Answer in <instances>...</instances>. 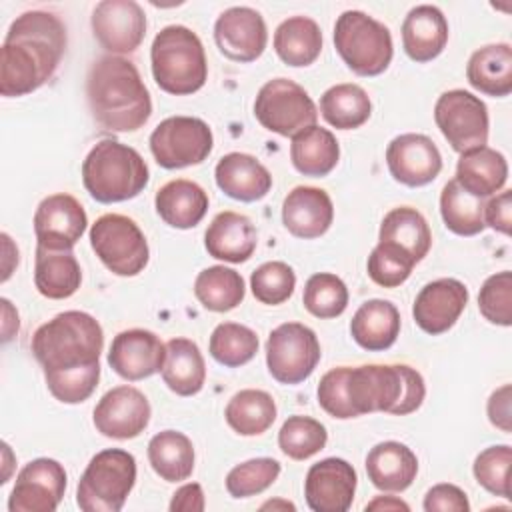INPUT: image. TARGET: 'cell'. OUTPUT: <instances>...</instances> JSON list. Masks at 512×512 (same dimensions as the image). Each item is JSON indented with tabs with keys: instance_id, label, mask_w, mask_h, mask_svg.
Masks as SVG:
<instances>
[{
	"instance_id": "1",
	"label": "cell",
	"mask_w": 512,
	"mask_h": 512,
	"mask_svg": "<svg viewBox=\"0 0 512 512\" xmlns=\"http://www.w3.org/2000/svg\"><path fill=\"white\" fill-rule=\"evenodd\" d=\"M102 348L100 322L82 310L56 314L32 336V354L46 386L62 404H80L92 396L100 380Z\"/></svg>"
},
{
	"instance_id": "2",
	"label": "cell",
	"mask_w": 512,
	"mask_h": 512,
	"mask_svg": "<svg viewBox=\"0 0 512 512\" xmlns=\"http://www.w3.org/2000/svg\"><path fill=\"white\" fill-rule=\"evenodd\" d=\"M66 50V26L44 10L20 14L8 28L0 58V92L6 98L26 96L44 86Z\"/></svg>"
},
{
	"instance_id": "3",
	"label": "cell",
	"mask_w": 512,
	"mask_h": 512,
	"mask_svg": "<svg viewBox=\"0 0 512 512\" xmlns=\"http://www.w3.org/2000/svg\"><path fill=\"white\" fill-rule=\"evenodd\" d=\"M86 98L94 120L110 132H136L152 114L150 92L124 56L98 58L86 76Z\"/></svg>"
},
{
	"instance_id": "4",
	"label": "cell",
	"mask_w": 512,
	"mask_h": 512,
	"mask_svg": "<svg viewBox=\"0 0 512 512\" xmlns=\"http://www.w3.org/2000/svg\"><path fill=\"white\" fill-rule=\"evenodd\" d=\"M346 394L356 416L372 412L406 416L422 406L426 384L408 364H362L348 366Z\"/></svg>"
},
{
	"instance_id": "5",
	"label": "cell",
	"mask_w": 512,
	"mask_h": 512,
	"mask_svg": "<svg viewBox=\"0 0 512 512\" xmlns=\"http://www.w3.org/2000/svg\"><path fill=\"white\" fill-rule=\"evenodd\" d=\"M148 180L150 170L140 152L112 138L96 142L82 162L84 188L100 204L136 198Z\"/></svg>"
},
{
	"instance_id": "6",
	"label": "cell",
	"mask_w": 512,
	"mask_h": 512,
	"mask_svg": "<svg viewBox=\"0 0 512 512\" xmlns=\"http://www.w3.org/2000/svg\"><path fill=\"white\" fill-rule=\"evenodd\" d=\"M150 64L158 88L174 96L198 92L208 78L202 40L182 24H170L154 36Z\"/></svg>"
},
{
	"instance_id": "7",
	"label": "cell",
	"mask_w": 512,
	"mask_h": 512,
	"mask_svg": "<svg viewBox=\"0 0 512 512\" xmlns=\"http://www.w3.org/2000/svg\"><path fill=\"white\" fill-rule=\"evenodd\" d=\"M334 46L344 64L366 78L382 74L394 56L388 26L362 10H346L336 18Z\"/></svg>"
},
{
	"instance_id": "8",
	"label": "cell",
	"mask_w": 512,
	"mask_h": 512,
	"mask_svg": "<svg viewBox=\"0 0 512 512\" xmlns=\"http://www.w3.org/2000/svg\"><path fill=\"white\" fill-rule=\"evenodd\" d=\"M136 484V458L122 448L94 454L76 488V504L84 512H118Z\"/></svg>"
},
{
	"instance_id": "9",
	"label": "cell",
	"mask_w": 512,
	"mask_h": 512,
	"mask_svg": "<svg viewBox=\"0 0 512 512\" xmlns=\"http://www.w3.org/2000/svg\"><path fill=\"white\" fill-rule=\"evenodd\" d=\"M90 246L100 262L116 276H136L150 260L144 232L124 214L100 216L90 226Z\"/></svg>"
},
{
	"instance_id": "10",
	"label": "cell",
	"mask_w": 512,
	"mask_h": 512,
	"mask_svg": "<svg viewBox=\"0 0 512 512\" xmlns=\"http://www.w3.org/2000/svg\"><path fill=\"white\" fill-rule=\"evenodd\" d=\"M254 116L262 128L292 138L316 124L318 108L310 94L294 80L272 78L256 94Z\"/></svg>"
},
{
	"instance_id": "11",
	"label": "cell",
	"mask_w": 512,
	"mask_h": 512,
	"mask_svg": "<svg viewBox=\"0 0 512 512\" xmlns=\"http://www.w3.org/2000/svg\"><path fill=\"white\" fill-rule=\"evenodd\" d=\"M320 342L312 328L300 322L276 326L266 340V366L280 384H300L312 376L320 362Z\"/></svg>"
},
{
	"instance_id": "12",
	"label": "cell",
	"mask_w": 512,
	"mask_h": 512,
	"mask_svg": "<svg viewBox=\"0 0 512 512\" xmlns=\"http://www.w3.org/2000/svg\"><path fill=\"white\" fill-rule=\"evenodd\" d=\"M150 152L158 166L178 170L202 164L214 146L210 126L194 116H170L150 134Z\"/></svg>"
},
{
	"instance_id": "13",
	"label": "cell",
	"mask_w": 512,
	"mask_h": 512,
	"mask_svg": "<svg viewBox=\"0 0 512 512\" xmlns=\"http://www.w3.org/2000/svg\"><path fill=\"white\" fill-rule=\"evenodd\" d=\"M434 120L452 150L468 152L488 142V108L468 90H448L434 104Z\"/></svg>"
},
{
	"instance_id": "14",
	"label": "cell",
	"mask_w": 512,
	"mask_h": 512,
	"mask_svg": "<svg viewBox=\"0 0 512 512\" xmlns=\"http://www.w3.org/2000/svg\"><path fill=\"white\" fill-rule=\"evenodd\" d=\"M66 492V470L54 458H36L16 476L10 512H54Z\"/></svg>"
},
{
	"instance_id": "15",
	"label": "cell",
	"mask_w": 512,
	"mask_h": 512,
	"mask_svg": "<svg viewBox=\"0 0 512 512\" xmlns=\"http://www.w3.org/2000/svg\"><path fill=\"white\" fill-rule=\"evenodd\" d=\"M90 24L98 44L114 56L134 52L146 36V14L134 0L98 2Z\"/></svg>"
},
{
	"instance_id": "16",
	"label": "cell",
	"mask_w": 512,
	"mask_h": 512,
	"mask_svg": "<svg viewBox=\"0 0 512 512\" xmlns=\"http://www.w3.org/2000/svg\"><path fill=\"white\" fill-rule=\"evenodd\" d=\"M152 408L144 392L130 384L108 390L94 406L96 430L114 440H130L140 436L150 424Z\"/></svg>"
},
{
	"instance_id": "17",
	"label": "cell",
	"mask_w": 512,
	"mask_h": 512,
	"mask_svg": "<svg viewBox=\"0 0 512 512\" xmlns=\"http://www.w3.org/2000/svg\"><path fill=\"white\" fill-rule=\"evenodd\" d=\"M88 216L84 206L70 194L46 196L34 212V234L38 246L48 250H72L86 232Z\"/></svg>"
},
{
	"instance_id": "18",
	"label": "cell",
	"mask_w": 512,
	"mask_h": 512,
	"mask_svg": "<svg viewBox=\"0 0 512 512\" xmlns=\"http://www.w3.org/2000/svg\"><path fill=\"white\" fill-rule=\"evenodd\" d=\"M214 42L228 60L254 62L266 50V22L254 8L232 6L216 18Z\"/></svg>"
},
{
	"instance_id": "19",
	"label": "cell",
	"mask_w": 512,
	"mask_h": 512,
	"mask_svg": "<svg viewBox=\"0 0 512 512\" xmlns=\"http://www.w3.org/2000/svg\"><path fill=\"white\" fill-rule=\"evenodd\" d=\"M358 476L344 458H324L308 468L304 480L306 504L314 512H346L356 494Z\"/></svg>"
},
{
	"instance_id": "20",
	"label": "cell",
	"mask_w": 512,
	"mask_h": 512,
	"mask_svg": "<svg viewBox=\"0 0 512 512\" xmlns=\"http://www.w3.org/2000/svg\"><path fill=\"white\" fill-rule=\"evenodd\" d=\"M386 164L396 182L420 188L440 174L442 154L426 134L408 132L390 140L386 148Z\"/></svg>"
},
{
	"instance_id": "21",
	"label": "cell",
	"mask_w": 512,
	"mask_h": 512,
	"mask_svg": "<svg viewBox=\"0 0 512 512\" xmlns=\"http://www.w3.org/2000/svg\"><path fill=\"white\" fill-rule=\"evenodd\" d=\"M166 344L150 330L130 328L114 336L108 350L110 368L124 380L136 382L162 372Z\"/></svg>"
},
{
	"instance_id": "22",
	"label": "cell",
	"mask_w": 512,
	"mask_h": 512,
	"mask_svg": "<svg viewBox=\"0 0 512 512\" xmlns=\"http://www.w3.org/2000/svg\"><path fill=\"white\" fill-rule=\"evenodd\" d=\"M468 288L456 278H438L428 282L412 306L414 322L430 336L448 332L468 304Z\"/></svg>"
},
{
	"instance_id": "23",
	"label": "cell",
	"mask_w": 512,
	"mask_h": 512,
	"mask_svg": "<svg viewBox=\"0 0 512 512\" xmlns=\"http://www.w3.org/2000/svg\"><path fill=\"white\" fill-rule=\"evenodd\" d=\"M334 220V204L326 190L316 186H296L282 202L284 228L302 240L320 238Z\"/></svg>"
},
{
	"instance_id": "24",
	"label": "cell",
	"mask_w": 512,
	"mask_h": 512,
	"mask_svg": "<svg viewBox=\"0 0 512 512\" xmlns=\"http://www.w3.org/2000/svg\"><path fill=\"white\" fill-rule=\"evenodd\" d=\"M216 186L238 202L262 200L272 188L268 168L252 154L228 152L214 168Z\"/></svg>"
},
{
	"instance_id": "25",
	"label": "cell",
	"mask_w": 512,
	"mask_h": 512,
	"mask_svg": "<svg viewBox=\"0 0 512 512\" xmlns=\"http://www.w3.org/2000/svg\"><path fill=\"white\" fill-rule=\"evenodd\" d=\"M258 244L252 220L240 212L224 210L212 218L204 232L206 252L222 262L240 264L250 260Z\"/></svg>"
},
{
	"instance_id": "26",
	"label": "cell",
	"mask_w": 512,
	"mask_h": 512,
	"mask_svg": "<svg viewBox=\"0 0 512 512\" xmlns=\"http://www.w3.org/2000/svg\"><path fill=\"white\" fill-rule=\"evenodd\" d=\"M448 42V22L432 4L414 6L402 22V46L410 60L430 62L442 54Z\"/></svg>"
},
{
	"instance_id": "27",
	"label": "cell",
	"mask_w": 512,
	"mask_h": 512,
	"mask_svg": "<svg viewBox=\"0 0 512 512\" xmlns=\"http://www.w3.org/2000/svg\"><path fill=\"white\" fill-rule=\"evenodd\" d=\"M366 474L382 492H404L416 480L418 458L402 442H378L366 456Z\"/></svg>"
},
{
	"instance_id": "28",
	"label": "cell",
	"mask_w": 512,
	"mask_h": 512,
	"mask_svg": "<svg viewBox=\"0 0 512 512\" xmlns=\"http://www.w3.org/2000/svg\"><path fill=\"white\" fill-rule=\"evenodd\" d=\"M206 190L186 178H176L158 188L154 196V206L158 216L172 228L188 230L200 224L208 212Z\"/></svg>"
},
{
	"instance_id": "29",
	"label": "cell",
	"mask_w": 512,
	"mask_h": 512,
	"mask_svg": "<svg viewBox=\"0 0 512 512\" xmlns=\"http://www.w3.org/2000/svg\"><path fill=\"white\" fill-rule=\"evenodd\" d=\"M454 180L472 196L488 198L504 188L508 180V162L502 152L490 146H480L460 154Z\"/></svg>"
},
{
	"instance_id": "30",
	"label": "cell",
	"mask_w": 512,
	"mask_h": 512,
	"mask_svg": "<svg viewBox=\"0 0 512 512\" xmlns=\"http://www.w3.org/2000/svg\"><path fill=\"white\" fill-rule=\"evenodd\" d=\"M400 334V312L390 300L372 298L366 300L350 320L352 340L368 350H388Z\"/></svg>"
},
{
	"instance_id": "31",
	"label": "cell",
	"mask_w": 512,
	"mask_h": 512,
	"mask_svg": "<svg viewBox=\"0 0 512 512\" xmlns=\"http://www.w3.org/2000/svg\"><path fill=\"white\" fill-rule=\"evenodd\" d=\"M82 284V268L72 250H48L36 246L34 286L50 300H64L76 294Z\"/></svg>"
},
{
	"instance_id": "32",
	"label": "cell",
	"mask_w": 512,
	"mask_h": 512,
	"mask_svg": "<svg viewBox=\"0 0 512 512\" xmlns=\"http://www.w3.org/2000/svg\"><path fill=\"white\" fill-rule=\"evenodd\" d=\"M468 84L494 98L512 92V48L506 42L486 44L472 52L466 66Z\"/></svg>"
},
{
	"instance_id": "33",
	"label": "cell",
	"mask_w": 512,
	"mask_h": 512,
	"mask_svg": "<svg viewBox=\"0 0 512 512\" xmlns=\"http://www.w3.org/2000/svg\"><path fill=\"white\" fill-rule=\"evenodd\" d=\"M290 160L300 174L322 178L336 168L340 144L328 128L314 124L292 136Z\"/></svg>"
},
{
	"instance_id": "34",
	"label": "cell",
	"mask_w": 512,
	"mask_h": 512,
	"mask_svg": "<svg viewBox=\"0 0 512 512\" xmlns=\"http://www.w3.org/2000/svg\"><path fill=\"white\" fill-rule=\"evenodd\" d=\"M162 380L178 396H194L204 388L206 362L196 342L190 338H172L166 342Z\"/></svg>"
},
{
	"instance_id": "35",
	"label": "cell",
	"mask_w": 512,
	"mask_h": 512,
	"mask_svg": "<svg viewBox=\"0 0 512 512\" xmlns=\"http://www.w3.org/2000/svg\"><path fill=\"white\" fill-rule=\"evenodd\" d=\"M378 242L400 248L418 264L430 252L432 232L426 218L416 208L398 206L384 216L378 232Z\"/></svg>"
},
{
	"instance_id": "36",
	"label": "cell",
	"mask_w": 512,
	"mask_h": 512,
	"mask_svg": "<svg viewBox=\"0 0 512 512\" xmlns=\"http://www.w3.org/2000/svg\"><path fill=\"white\" fill-rule=\"evenodd\" d=\"M274 50L288 66H310L322 52V30L308 16L286 18L274 32Z\"/></svg>"
},
{
	"instance_id": "37",
	"label": "cell",
	"mask_w": 512,
	"mask_h": 512,
	"mask_svg": "<svg viewBox=\"0 0 512 512\" xmlns=\"http://www.w3.org/2000/svg\"><path fill=\"white\" fill-rule=\"evenodd\" d=\"M148 462L166 482L188 480L194 472L192 440L178 430H162L148 442Z\"/></svg>"
},
{
	"instance_id": "38",
	"label": "cell",
	"mask_w": 512,
	"mask_h": 512,
	"mask_svg": "<svg viewBox=\"0 0 512 512\" xmlns=\"http://www.w3.org/2000/svg\"><path fill=\"white\" fill-rule=\"evenodd\" d=\"M276 412L272 394L258 388H246L228 400L224 418L236 434L260 436L274 424Z\"/></svg>"
},
{
	"instance_id": "39",
	"label": "cell",
	"mask_w": 512,
	"mask_h": 512,
	"mask_svg": "<svg viewBox=\"0 0 512 512\" xmlns=\"http://www.w3.org/2000/svg\"><path fill=\"white\" fill-rule=\"evenodd\" d=\"M320 114L336 130H354L368 122L372 102L362 86L342 82L330 86L320 96Z\"/></svg>"
},
{
	"instance_id": "40",
	"label": "cell",
	"mask_w": 512,
	"mask_h": 512,
	"mask_svg": "<svg viewBox=\"0 0 512 512\" xmlns=\"http://www.w3.org/2000/svg\"><path fill=\"white\" fill-rule=\"evenodd\" d=\"M246 294L244 278L228 266H208L194 280V296L210 312L234 310Z\"/></svg>"
},
{
	"instance_id": "41",
	"label": "cell",
	"mask_w": 512,
	"mask_h": 512,
	"mask_svg": "<svg viewBox=\"0 0 512 512\" xmlns=\"http://www.w3.org/2000/svg\"><path fill=\"white\" fill-rule=\"evenodd\" d=\"M440 216L444 226L458 236H476L486 228L482 198L466 192L454 178L440 192Z\"/></svg>"
},
{
	"instance_id": "42",
	"label": "cell",
	"mask_w": 512,
	"mask_h": 512,
	"mask_svg": "<svg viewBox=\"0 0 512 512\" xmlns=\"http://www.w3.org/2000/svg\"><path fill=\"white\" fill-rule=\"evenodd\" d=\"M258 336L252 328L238 322H220L208 342L210 356L228 368H238L248 364L258 352Z\"/></svg>"
},
{
	"instance_id": "43",
	"label": "cell",
	"mask_w": 512,
	"mask_h": 512,
	"mask_svg": "<svg viewBox=\"0 0 512 512\" xmlns=\"http://www.w3.org/2000/svg\"><path fill=\"white\" fill-rule=\"evenodd\" d=\"M328 442L326 426L310 416H288L278 432L280 450L292 460H308Z\"/></svg>"
},
{
	"instance_id": "44",
	"label": "cell",
	"mask_w": 512,
	"mask_h": 512,
	"mask_svg": "<svg viewBox=\"0 0 512 512\" xmlns=\"http://www.w3.org/2000/svg\"><path fill=\"white\" fill-rule=\"evenodd\" d=\"M302 302L316 318H336L348 306V288L336 274L318 272L306 280Z\"/></svg>"
},
{
	"instance_id": "45",
	"label": "cell",
	"mask_w": 512,
	"mask_h": 512,
	"mask_svg": "<svg viewBox=\"0 0 512 512\" xmlns=\"http://www.w3.org/2000/svg\"><path fill=\"white\" fill-rule=\"evenodd\" d=\"M280 462L274 458H252L236 464L226 474V490L232 498H250L268 490L280 476Z\"/></svg>"
},
{
	"instance_id": "46",
	"label": "cell",
	"mask_w": 512,
	"mask_h": 512,
	"mask_svg": "<svg viewBox=\"0 0 512 512\" xmlns=\"http://www.w3.org/2000/svg\"><path fill=\"white\" fill-rule=\"evenodd\" d=\"M510 466H512V448L508 444H496L484 448L474 464L472 472L476 482L490 494L510 500Z\"/></svg>"
},
{
	"instance_id": "47",
	"label": "cell",
	"mask_w": 512,
	"mask_h": 512,
	"mask_svg": "<svg viewBox=\"0 0 512 512\" xmlns=\"http://www.w3.org/2000/svg\"><path fill=\"white\" fill-rule=\"evenodd\" d=\"M296 288V274L292 266L280 260L260 264L250 276V290L254 298L268 306L286 302Z\"/></svg>"
},
{
	"instance_id": "48",
	"label": "cell",
	"mask_w": 512,
	"mask_h": 512,
	"mask_svg": "<svg viewBox=\"0 0 512 512\" xmlns=\"http://www.w3.org/2000/svg\"><path fill=\"white\" fill-rule=\"evenodd\" d=\"M414 266L416 262L406 252L386 242H378L372 248L366 264L370 280L382 288H396L404 284Z\"/></svg>"
},
{
	"instance_id": "49",
	"label": "cell",
	"mask_w": 512,
	"mask_h": 512,
	"mask_svg": "<svg viewBox=\"0 0 512 512\" xmlns=\"http://www.w3.org/2000/svg\"><path fill=\"white\" fill-rule=\"evenodd\" d=\"M478 310L490 324H512V272L502 270L488 276L478 292Z\"/></svg>"
},
{
	"instance_id": "50",
	"label": "cell",
	"mask_w": 512,
	"mask_h": 512,
	"mask_svg": "<svg viewBox=\"0 0 512 512\" xmlns=\"http://www.w3.org/2000/svg\"><path fill=\"white\" fill-rule=\"evenodd\" d=\"M346 372L348 366H338L328 370L320 382H318V404L320 408L330 414L332 418L338 420H350V418H358L356 412L352 410L350 402H348V394H346Z\"/></svg>"
},
{
	"instance_id": "51",
	"label": "cell",
	"mask_w": 512,
	"mask_h": 512,
	"mask_svg": "<svg viewBox=\"0 0 512 512\" xmlns=\"http://www.w3.org/2000/svg\"><path fill=\"white\" fill-rule=\"evenodd\" d=\"M424 510L426 512H468L470 502L462 488L456 484H436L424 496Z\"/></svg>"
},
{
	"instance_id": "52",
	"label": "cell",
	"mask_w": 512,
	"mask_h": 512,
	"mask_svg": "<svg viewBox=\"0 0 512 512\" xmlns=\"http://www.w3.org/2000/svg\"><path fill=\"white\" fill-rule=\"evenodd\" d=\"M484 224L492 230L510 236L512 232V192L502 190L484 204Z\"/></svg>"
},
{
	"instance_id": "53",
	"label": "cell",
	"mask_w": 512,
	"mask_h": 512,
	"mask_svg": "<svg viewBox=\"0 0 512 512\" xmlns=\"http://www.w3.org/2000/svg\"><path fill=\"white\" fill-rule=\"evenodd\" d=\"M510 400H512V386L510 384H502L500 388H496L486 404V412H488V420L492 426H496L498 430L510 434L512 432V412H510Z\"/></svg>"
},
{
	"instance_id": "54",
	"label": "cell",
	"mask_w": 512,
	"mask_h": 512,
	"mask_svg": "<svg viewBox=\"0 0 512 512\" xmlns=\"http://www.w3.org/2000/svg\"><path fill=\"white\" fill-rule=\"evenodd\" d=\"M170 512H202L206 508L204 490L198 482H188L180 486L170 500Z\"/></svg>"
},
{
	"instance_id": "55",
	"label": "cell",
	"mask_w": 512,
	"mask_h": 512,
	"mask_svg": "<svg viewBox=\"0 0 512 512\" xmlns=\"http://www.w3.org/2000/svg\"><path fill=\"white\" fill-rule=\"evenodd\" d=\"M0 304H2V318H4L2 320V340L8 342V340H12L18 334L20 320H18L16 308L12 306V302L8 298H2Z\"/></svg>"
},
{
	"instance_id": "56",
	"label": "cell",
	"mask_w": 512,
	"mask_h": 512,
	"mask_svg": "<svg viewBox=\"0 0 512 512\" xmlns=\"http://www.w3.org/2000/svg\"><path fill=\"white\" fill-rule=\"evenodd\" d=\"M2 244H4V262H2V282H6L10 278V274L14 272V268L18 266V248L14 246L12 238L2 232Z\"/></svg>"
},
{
	"instance_id": "57",
	"label": "cell",
	"mask_w": 512,
	"mask_h": 512,
	"mask_svg": "<svg viewBox=\"0 0 512 512\" xmlns=\"http://www.w3.org/2000/svg\"><path fill=\"white\" fill-rule=\"evenodd\" d=\"M364 510H378V512H400V510H404V512H408L410 506L404 500L396 498V496H376L374 500H370L364 506Z\"/></svg>"
},
{
	"instance_id": "58",
	"label": "cell",
	"mask_w": 512,
	"mask_h": 512,
	"mask_svg": "<svg viewBox=\"0 0 512 512\" xmlns=\"http://www.w3.org/2000/svg\"><path fill=\"white\" fill-rule=\"evenodd\" d=\"M260 510H296V506L292 504V502H288V500H268V502H264L262 506H260Z\"/></svg>"
}]
</instances>
